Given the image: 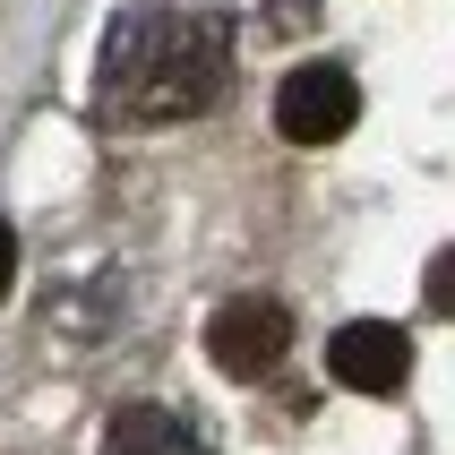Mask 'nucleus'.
<instances>
[{
  "label": "nucleus",
  "instance_id": "f257e3e1",
  "mask_svg": "<svg viewBox=\"0 0 455 455\" xmlns=\"http://www.w3.org/2000/svg\"><path fill=\"white\" fill-rule=\"evenodd\" d=\"M224 18H129L103 52V103H129V121H189L224 95Z\"/></svg>",
  "mask_w": 455,
  "mask_h": 455
},
{
  "label": "nucleus",
  "instance_id": "f03ea898",
  "mask_svg": "<svg viewBox=\"0 0 455 455\" xmlns=\"http://www.w3.org/2000/svg\"><path fill=\"white\" fill-rule=\"evenodd\" d=\"M353 121H361V86H353L344 60H301V69L275 86V129L292 147H335Z\"/></svg>",
  "mask_w": 455,
  "mask_h": 455
},
{
  "label": "nucleus",
  "instance_id": "7ed1b4c3",
  "mask_svg": "<svg viewBox=\"0 0 455 455\" xmlns=\"http://www.w3.org/2000/svg\"><path fill=\"white\" fill-rule=\"evenodd\" d=\"M283 344H292V309L267 301V292H241V301H224L206 318V353L224 361L232 379H267L283 361Z\"/></svg>",
  "mask_w": 455,
  "mask_h": 455
},
{
  "label": "nucleus",
  "instance_id": "20e7f679",
  "mask_svg": "<svg viewBox=\"0 0 455 455\" xmlns=\"http://www.w3.org/2000/svg\"><path fill=\"white\" fill-rule=\"evenodd\" d=\"M327 379L353 387V395H395V387L412 379V335L395 327V318H353V327H335Z\"/></svg>",
  "mask_w": 455,
  "mask_h": 455
},
{
  "label": "nucleus",
  "instance_id": "39448f33",
  "mask_svg": "<svg viewBox=\"0 0 455 455\" xmlns=\"http://www.w3.org/2000/svg\"><path fill=\"white\" fill-rule=\"evenodd\" d=\"M103 455H206L198 430L164 404H121L112 412V430H103Z\"/></svg>",
  "mask_w": 455,
  "mask_h": 455
},
{
  "label": "nucleus",
  "instance_id": "423d86ee",
  "mask_svg": "<svg viewBox=\"0 0 455 455\" xmlns=\"http://www.w3.org/2000/svg\"><path fill=\"white\" fill-rule=\"evenodd\" d=\"M430 301H438V309H455V250L430 267Z\"/></svg>",
  "mask_w": 455,
  "mask_h": 455
},
{
  "label": "nucleus",
  "instance_id": "0eeeda50",
  "mask_svg": "<svg viewBox=\"0 0 455 455\" xmlns=\"http://www.w3.org/2000/svg\"><path fill=\"white\" fill-rule=\"evenodd\" d=\"M18 283V224H0V292Z\"/></svg>",
  "mask_w": 455,
  "mask_h": 455
}]
</instances>
